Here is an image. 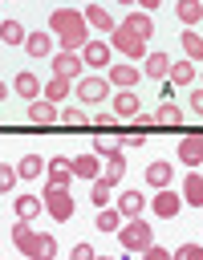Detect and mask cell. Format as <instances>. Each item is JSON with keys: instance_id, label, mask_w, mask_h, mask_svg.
Returning a JSON list of instances; mask_svg holds the SVG:
<instances>
[{"instance_id": "6da1fadb", "label": "cell", "mask_w": 203, "mask_h": 260, "mask_svg": "<svg viewBox=\"0 0 203 260\" xmlns=\"http://www.w3.org/2000/svg\"><path fill=\"white\" fill-rule=\"evenodd\" d=\"M150 32H154L150 12H130V16L118 20V28L110 32V45H114L118 53H126V57L138 65V57H146V41H150Z\"/></svg>"}, {"instance_id": "7a4b0ae2", "label": "cell", "mask_w": 203, "mask_h": 260, "mask_svg": "<svg viewBox=\"0 0 203 260\" xmlns=\"http://www.w3.org/2000/svg\"><path fill=\"white\" fill-rule=\"evenodd\" d=\"M49 32H57V41H61L65 53H81L85 41H89L85 12H77V8H53V16H49Z\"/></svg>"}, {"instance_id": "3957f363", "label": "cell", "mask_w": 203, "mask_h": 260, "mask_svg": "<svg viewBox=\"0 0 203 260\" xmlns=\"http://www.w3.org/2000/svg\"><path fill=\"white\" fill-rule=\"evenodd\" d=\"M45 211H49V219H57V223H65V219H73L77 215V203H73V191L69 187H53V183H45Z\"/></svg>"}, {"instance_id": "277c9868", "label": "cell", "mask_w": 203, "mask_h": 260, "mask_svg": "<svg viewBox=\"0 0 203 260\" xmlns=\"http://www.w3.org/2000/svg\"><path fill=\"white\" fill-rule=\"evenodd\" d=\"M118 240H122L126 252H146V248L154 244V228H150L146 219H126V223L118 228Z\"/></svg>"}, {"instance_id": "5b68a950", "label": "cell", "mask_w": 203, "mask_h": 260, "mask_svg": "<svg viewBox=\"0 0 203 260\" xmlns=\"http://www.w3.org/2000/svg\"><path fill=\"white\" fill-rule=\"evenodd\" d=\"M16 248L24 252V260H53V256H57V240H53L49 232H28Z\"/></svg>"}, {"instance_id": "8992f818", "label": "cell", "mask_w": 203, "mask_h": 260, "mask_svg": "<svg viewBox=\"0 0 203 260\" xmlns=\"http://www.w3.org/2000/svg\"><path fill=\"white\" fill-rule=\"evenodd\" d=\"M110 57H114V45H110V41H93V37H89L85 49H81V61H85L89 69H110V65H114Z\"/></svg>"}, {"instance_id": "52a82bcc", "label": "cell", "mask_w": 203, "mask_h": 260, "mask_svg": "<svg viewBox=\"0 0 203 260\" xmlns=\"http://www.w3.org/2000/svg\"><path fill=\"white\" fill-rule=\"evenodd\" d=\"M73 89H77V98H81V102H89V106H97V102L114 98V93H110V77H81Z\"/></svg>"}, {"instance_id": "ba28073f", "label": "cell", "mask_w": 203, "mask_h": 260, "mask_svg": "<svg viewBox=\"0 0 203 260\" xmlns=\"http://www.w3.org/2000/svg\"><path fill=\"white\" fill-rule=\"evenodd\" d=\"M81 69H85V61H81V53H53V77H69V81H81Z\"/></svg>"}, {"instance_id": "9c48e42d", "label": "cell", "mask_w": 203, "mask_h": 260, "mask_svg": "<svg viewBox=\"0 0 203 260\" xmlns=\"http://www.w3.org/2000/svg\"><path fill=\"white\" fill-rule=\"evenodd\" d=\"M150 211H154L158 219H175V215L183 211V195H175L171 187H162V191L150 199Z\"/></svg>"}, {"instance_id": "30bf717a", "label": "cell", "mask_w": 203, "mask_h": 260, "mask_svg": "<svg viewBox=\"0 0 203 260\" xmlns=\"http://www.w3.org/2000/svg\"><path fill=\"white\" fill-rule=\"evenodd\" d=\"M28 122H37V126H53V122H61V110H57V102H49V98H37V102H28Z\"/></svg>"}, {"instance_id": "8fae6325", "label": "cell", "mask_w": 203, "mask_h": 260, "mask_svg": "<svg viewBox=\"0 0 203 260\" xmlns=\"http://www.w3.org/2000/svg\"><path fill=\"white\" fill-rule=\"evenodd\" d=\"M101 158H106V171H101V179H106L110 187H118V179L126 175V154H122V146H110V150H101Z\"/></svg>"}, {"instance_id": "7c38bea8", "label": "cell", "mask_w": 203, "mask_h": 260, "mask_svg": "<svg viewBox=\"0 0 203 260\" xmlns=\"http://www.w3.org/2000/svg\"><path fill=\"white\" fill-rule=\"evenodd\" d=\"M179 162H187L191 171L203 162V134H183L179 138Z\"/></svg>"}, {"instance_id": "4fadbf2b", "label": "cell", "mask_w": 203, "mask_h": 260, "mask_svg": "<svg viewBox=\"0 0 203 260\" xmlns=\"http://www.w3.org/2000/svg\"><path fill=\"white\" fill-rule=\"evenodd\" d=\"M171 179H175V162L171 158H158V162L146 167V187L162 191V187H171Z\"/></svg>"}, {"instance_id": "5bb4252c", "label": "cell", "mask_w": 203, "mask_h": 260, "mask_svg": "<svg viewBox=\"0 0 203 260\" xmlns=\"http://www.w3.org/2000/svg\"><path fill=\"white\" fill-rule=\"evenodd\" d=\"M114 207L122 211V219H142V211H146V195H138V187H134V191H122Z\"/></svg>"}, {"instance_id": "9a60e30c", "label": "cell", "mask_w": 203, "mask_h": 260, "mask_svg": "<svg viewBox=\"0 0 203 260\" xmlns=\"http://www.w3.org/2000/svg\"><path fill=\"white\" fill-rule=\"evenodd\" d=\"M49 183L53 187H69L73 183V158H65V154H57V158H49Z\"/></svg>"}, {"instance_id": "2e32d148", "label": "cell", "mask_w": 203, "mask_h": 260, "mask_svg": "<svg viewBox=\"0 0 203 260\" xmlns=\"http://www.w3.org/2000/svg\"><path fill=\"white\" fill-rule=\"evenodd\" d=\"M106 77H110L114 89H134L138 85V65H110Z\"/></svg>"}, {"instance_id": "e0dca14e", "label": "cell", "mask_w": 203, "mask_h": 260, "mask_svg": "<svg viewBox=\"0 0 203 260\" xmlns=\"http://www.w3.org/2000/svg\"><path fill=\"white\" fill-rule=\"evenodd\" d=\"M73 175H77V179H89V183L101 179V154H93V150H89V154H77V158H73Z\"/></svg>"}, {"instance_id": "ac0fdd59", "label": "cell", "mask_w": 203, "mask_h": 260, "mask_svg": "<svg viewBox=\"0 0 203 260\" xmlns=\"http://www.w3.org/2000/svg\"><path fill=\"white\" fill-rule=\"evenodd\" d=\"M41 207H45L41 195H16V199H12V211H16V219H24V223H32V219L41 215Z\"/></svg>"}, {"instance_id": "d6986e66", "label": "cell", "mask_w": 203, "mask_h": 260, "mask_svg": "<svg viewBox=\"0 0 203 260\" xmlns=\"http://www.w3.org/2000/svg\"><path fill=\"white\" fill-rule=\"evenodd\" d=\"M81 12H85V24L97 28V32H114V28H118V20H114L101 4H89V8H81Z\"/></svg>"}, {"instance_id": "ffe728a7", "label": "cell", "mask_w": 203, "mask_h": 260, "mask_svg": "<svg viewBox=\"0 0 203 260\" xmlns=\"http://www.w3.org/2000/svg\"><path fill=\"white\" fill-rule=\"evenodd\" d=\"M12 89H16L20 98H28V102H37V98L45 93V85H41V81H37V73H28V69L12 77Z\"/></svg>"}, {"instance_id": "44dd1931", "label": "cell", "mask_w": 203, "mask_h": 260, "mask_svg": "<svg viewBox=\"0 0 203 260\" xmlns=\"http://www.w3.org/2000/svg\"><path fill=\"white\" fill-rule=\"evenodd\" d=\"M142 73L166 81V73H171V57H166V53H146V57H142Z\"/></svg>"}, {"instance_id": "7402d4cb", "label": "cell", "mask_w": 203, "mask_h": 260, "mask_svg": "<svg viewBox=\"0 0 203 260\" xmlns=\"http://www.w3.org/2000/svg\"><path fill=\"white\" fill-rule=\"evenodd\" d=\"M183 203L203 207V175L199 171H187V179H183Z\"/></svg>"}, {"instance_id": "603a6c76", "label": "cell", "mask_w": 203, "mask_h": 260, "mask_svg": "<svg viewBox=\"0 0 203 260\" xmlns=\"http://www.w3.org/2000/svg\"><path fill=\"white\" fill-rule=\"evenodd\" d=\"M114 114L118 118H138V93L134 89H118L114 93Z\"/></svg>"}, {"instance_id": "cb8c5ba5", "label": "cell", "mask_w": 203, "mask_h": 260, "mask_svg": "<svg viewBox=\"0 0 203 260\" xmlns=\"http://www.w3.org/2000/svg\"><path fill=\"white\" fill-rule=\"evenodd\" d=\"M175 16H179L187 28H195V24L203 20V0H179V4H175Z\"/></svg>"}, {"instance_id": "d4e9b609", "label": "cell", "mask_w": 203, "mask_h": 260, "mask_svg": "<svg viewBox=\"0 0 203 260\" xmlns=\"http://www.w3.org/2000/svg\"><path fill=\"white\" fill-rule=\"evenodd\" d=\"M24 53L28 57H49L53 53V37L49 32H28L24 37Z\"/></svg>"}, {"instance_id": "484cf974", "label": "cell", "mask_w": 203, "mask_h": 260, "mask_svg": "<svg viewBox=\"0 0 203 260\" xmlns=\"http://www.w3.org/2000/svg\"><path fill=\"white\" fill-rule=\"evenodd\" d=\"M179 45H183V53H187V61H203V32H195V28H187L183 37H179Z\"/></svg>"}, {"instance_id": "4316f807", "label": "cell", "mask_w": 203, "mask_h": 260, "mask_svg": "<svg viewBox=\"0 0 203 260\" xmlns=\"http://www.w3.org/2000/svg\"><path fill=\"white\" fill-rule=\"evenodd\" d=\"M171 85H195V61H171Z\"/></svg>"}, {"instance_id": "83f0119b", "label": "cell", "mask_w": 203, "mask_h": 260, "mask_svg": "<svg viewBox=\"0 0 203 260\" xmlns=\"http://www.w3.org/2000/svg\"><path fill=\"white\" fill-rule=\"evenodd\" d=\"M69 93H73V81H69V77H49L41 98H49V102H65Z\"/></svg>"}, {"instance_id": "f1b7e54d", "label": "cell", "mask_w": 203, "mask_h": 260, "mask_svg": "<svg viewBox=\"0 0 203 260\" xmlns=\"http://www.w3.org/2000/svg\"><path fill=\"white\" fill-rule=\"evenodd\" d=\"M93 228H97V232H118V228H122V211H118V207H97Z\"/></svg>"}, {"instance_id": "f546056e", "label": "cell", "mask_w": 203, "mask_h": 260, "mask_svg": "<svg viewBox=\"0 0 203 260\" xmlns=\"http://www.w3.org/2000/svg\"><path fill=\"white\" fill-rule=\"evenodd\" d=\"M45 167H49V162H45L41 154H24V158L16 162V175H20V179H37V175H41Z\"/></svg>"}, {"instance_id": "4dcf8cb0", "label": "cell", "mask_w": 203, "mask_h": 260, "mask_svg": "<svg viewBox=\"0 0 203 260\" xmlns=\"http://www.w3.org/2000/svg\"><path fill=\"white\" fill-rule=\"evenodd\" d=\"M24 28H20V20H0V41L4 45H24Z\"/></svg>"}, {"instance_id": "1f68e13d", "label": "cell", "mask_w": 203, "mask_h": 260, "mask_svg": "<svg viewBox=\"0 0 203 260\" xmlns=\"http://www.w3.org/2000/svg\"><path fill=\"white\" fill-rule=\"evenodd\" d=\"M154 122H162V126H179V122H183V110H179L175 102H162L158 114H154Z\"/></svg>"}, {"instance_id": "d6a6232c", "label": "cell", "mask_w": 203, "mask_h": 260, "mask_svg": "<svg viewBox=\"0 0 203 260\" xmlns=\"http://www.w3.org/2000/svg\"><path fill=\"white\" fill-rule=\"evenodd\" d=\"M110 191H114V187H110L106 179H93V183H89V199H93V207H110Z\"/></svg>"}, {"instance_id": "836d02e7", "label": "cell", "mask_w": 203, "mask_h": 260, "mask_svg": "<svg viewBox=\"0 0 203 260\" xmlns=\"http://www.w3.org/2000/svg\"><path fill=\"white\" fill-rule=\"evenodd\" d=\"M175 260H203V244H183V248H175Z\"/></svg>"}, {"instance_id": "e575fe53", "label": "cell", "mask_w": 203, "mask_h": 260, "mask_svg": "<svg viewBox=\"0 0 203 260\" xmlns=\"http://www.w3.org/2000/svg\"><path fill=\"white\" fill-rule=\"evenodd\" d=\"M61 122H65V126H85L89 118H85V114H81L77 106H69V110H61Z\"/></svg>"}, {"instance_id": "d590c367", "label": "cell", "mask_w": 203, "mask_h": 260, "mask_svg": "<svg viewBox=\"0 0 203 260\" xmlns=\"http://www.w3.org/2000/svg\"><path fill=\"white\" fill-rule=\"evenodd\" d=\"M20 175H16V167H4L0 162V191H12V183H16Z\"/></svg>"}, {"instance_id": "8d00e7d4", "label": "cell", "mask_w": 203, "mask_h": 260, "mask_svg": "<svg viewBox=\"0 0 203 260\" xmlns=\"http://www.w3.org/2000/svg\"><path fill=\"white\" fill-rule=\"evenodd\" d=\"M93 256H97V252H93V244H85V240H81V244H73V256H69V260H93Z\"/></svg>"}, {"instance_id": "74e56055", "label": "cell", "mask_w": 203, "mask_h": 260, "mask_svg": "<svg viewBox=\"0 0 203 260\" xmlns=\"http://www.w3.org/2000/svg\"><path fill=\"white\" fill-rule=\"evenodd\" d=\"M142 260H175V256H171L166 248H158V244H150V248L142 252Z\"/></svg>"}, {"instance_id": "f35d334b", "label": "cell", "mask_w": 203, "mask_h": 260, "mask_svg": "<svg viewBox=\"0 0 203 260\" xmlns=\"http://www.w3.org/2000/svg\"><path fill=\"white\" fill-rule=\"evenodd\" d=\"M142 142H146V134H122V138H118L122 150H126V146H142Z\"/></svg>"}, {"instance_id": "ab89813d", "label": "cell", "mask_w": 203, "mask_h": 260, "mask_svg": "<svg viewBox=\"0 0 203 260\" xmlns=\"http://www.w3.org/2000/svg\"><path fill=\"white\" fill-rule=\"evenodd\" d=\"M191 110L203 118V85H195V89H191Z\"/></svg>"}, {"instance_id": "60d3db41", "label": "cell", "mask_w": 203, "mask_h": 260, "mask_svg": "<svg viewBox=\"0 0 203 260\" xmlns=\"http://www.w3.org/2000/svg\"><path fill=\"white\" fill-rule=\"evenodd\" d=\"M114 118H118V114H114V110H101V114H97V118H93V122H97V126H101V130H110V126H114Z\"/></svg>"}, {"instance_id": "b9f144b4", "label": "cell", "mask_w": 203, "mask_h": 260, "mask_svg": "<svg viewBox=\"0 0 203 260\" xmlns=\"http://www.w3.org/2000/svg\"><path fill=\"white\" fill-rule=\"evenodd\" d=\"M138 4H142V12H150V8H158L162 0H138Z\"/></svg>"}, {"instance_id": "7bdbcfd3", "label": "cell", "mask_w": 203, "mask_h": 260, "mask_svg": "<svg viewBox=\"0 0 203 260\" xmlns=\"http://www.w3.org/2000/svg\"><path fill=\"white\" fill-rule=\"evenodd\" d=\"M4 98H8V85H4V81H0V102H4Z\"/></svg>"}, {"instance_id": "ee69618b", "label": "cell", "mask_w": 203, "mask_h": 260, "mask_svg": "<svg viewBox=\"0 0 203 260\" xmlns=\"http://www.w3.org/2000/svg\"><path fill=\"white\" fill-rule=\"evenodd\" d=\"M118 4H138V0H118Z\"/></svg>"}, {"instance_id": "f6af8a7d", "label": "cell", "mask_w": 203, "mask_h": 260, "mask_svg": "<svg viewBox=\"0 0 203 260\" xmlns=\"http://www.w3.org/2000/svg\"><path fill=\"white\" fill-rule=\"evenodd\" d=\"M93 260H114V256H93Z\"/></svg>"}]
</instances>
